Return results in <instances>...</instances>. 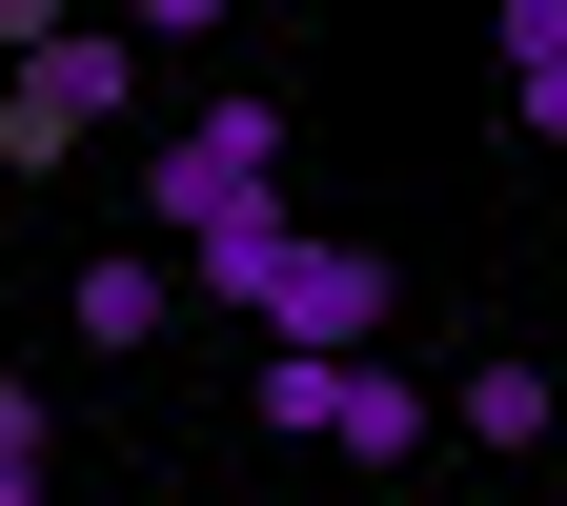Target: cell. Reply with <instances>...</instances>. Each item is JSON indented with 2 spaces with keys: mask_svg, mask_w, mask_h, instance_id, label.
Listing matches in <instances>:
<instances>
[{
  "mask_svg": "<svg viewBox=\"0 0 567 506\" xmlns=\"http://www.w3.org/2000/svg\"><path fill=\"white\" fill-rule=\"evenodd\" d=\"M507 82H527V122L567 142V0H507Z\"/></svg>",
  "mask_w": 567,
  "mask_h": 506,
  "instance_id": "52a82bcc",
  "label": "cell"
},
{
  "mask_svg": "<svg viewBox=\"0 0 567 506\" xmlns=\"http://www.w3.org/2000/svg\"><path fill=\"white\" fill-rule=\"evenodd\" d=\"M446 425H466V446H567V385L507 344V365H466V385H446Z\"/></svg>",
  "mask_w": 567,
  "mask_h": 506,
  "instance_id": "277c9868",
  "label": "cell"
},
{
  "mask_svg": "<svg viewBox=\"0 0 567 506\" xmlns=\"http://www.w3.org/2000/svg\"><path fill=\"white\" fill-rule=\"evenodd\" d=\"M163 304H183V264H82V344H102V365L163 344Z\"/></svg>",
  "mask_w": 567,
  "mask_h": 506,
  "instance_id": "8992f818",
  "label": "cell"
},
{
  "mask_svg": "<svg viewBox=\"0 0 567 506\" xmlns=\"http://www.w3.org/2000/svg\"><path fill=\"white\" fill-rule=\"evenodd\" d=\"M41 486H61V405H41V385H0V506H41Z\"/></svg>",
  "mask_w": 567,
  "mask_h": 506,
  "instance_id": "ba28073f",
  "label": "cell"
},
{
  "mask_svg": "<svg viewBox=\"0 0 567 506\" xmlns=\"http://www.w3.org/2000/svg\"><path fill=\"white\" fill-rule=\"evenodd\" d=\"M122 82H142V41H21V82H0V163H61L82 122H122Z\"/></svg>",
  "mask_w": 567,
  "mask_h": 506,
  "instance_id": "3957f363",
  "label": "cell"
},
{
  "mask_svg": "<svg viewBox=\"0 0 567 506\" xmlns=\"http://www.w3.org/2000/svg\"><path fill=\"white\" fill-rule=\"evenodd\" d=\"M284 203V102H183V142H163V244H224V224H264Z\"/></svg>",
  "mask_w": 567,
  "mask_h": 506,
  "instance_id": "7a4b0ae2",
  "label": "cell"
},
{
  "mask_svg": "<svg viewBox=\"0 0 567 506\" xmlns=\"http://www.w3.org/2000/svg\"><path fill=\"white\" fill-rule=\"evenodd\" d=\"M284 264H305V224H284V203H264V224H224V244H183V283H203L224 324H264V283H284Z\"/></svg>",
  "mask_w": 567,
  "mask_h": 506,
  "instance_id": "5b68a950",
  "label": "cell"
},
{
  "mask_svg": "<svg viewBox=\"0 0 567 506\" xmlns=\"http://www.w3.org/2000/svg\"><path fill=\"white\" fill-rule=\"evenodd\" d=\"M244 425H284V446H324V486H385L405 446H466V425L425 405L405 365H264V344H244Z\"/></svg>",
  "mask_w": 567,
  "mask_h": 506,
  "instance_id": "6da1fadb",
  "label": "cell"
},
{
  "mask_svg": "<svg viewBox=\"0 0 567 506\" xmlns=\"http://www.w3.org/2000/svg\"><path fill=\"white\" fill-rule=\"evenodd\" d=\"M305 506H365V486H305Z\"/></svg>",
  "mask_w": 567,
  "mask_h": 506,
  "instance_id": "9c48e42d",
  "label": "cell"
}]
</instances>
